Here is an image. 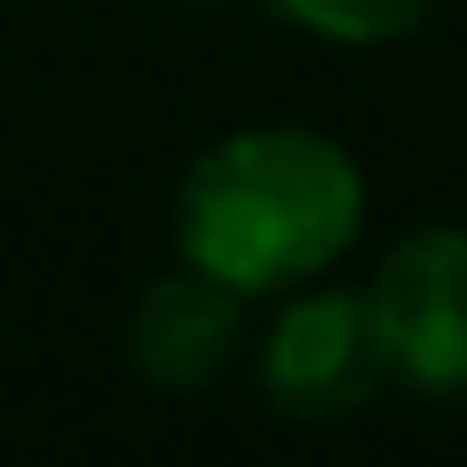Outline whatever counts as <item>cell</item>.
I'll list each match as a JSON object with an SVG mask.
<instances>
[{
	"label": "cell",
	"instance_id": "cell-1",
	"mask_svg": "<svg viewBox=\"0 0 467 467\" xmlns=\"http://www.w3.org/2000/svg\"><path fill=\"white\" fill-rule=\"evenodd\" d=\"M368 184L360 161L322 130L261 123L230 130L184 169L177 184V253L215 284L245 291H299L360 238Z\"/></svg>",
	"mask_w": 467,
	"mask_h": 467
},
{
	"label": "cell",
	"instance_id": "cell-2",
	"mask_svg": "<svg viewBox=\"0 0 467 467\" xmlns=\"http://www.w3.org/2000/svg\"><path fill=\"white\" fill-rule=\"evenodd\" d=\"M368 315L383 337V368L430 399L467 391V230L430 223L383 253L368 276Z\"/></svg>",
	"mask_w": 467,
	"mask_h": 467
},
{
	"label": "cell",
	"instance_id": "cell-3",
	"mask_svg": "<svg viewBox=\"0 0 467 467\" xmlns=\"http://www.w3.org/2000/svg\"><path fill=\"white\" fill-rule=\"evenodd\" d=\"M383 337L368 291H291V306L261 337V391L291 421H345L383 391Z\"/></svg>",
	"mask_w": 467,
	"mask_h": 467
},
{
	"label": "cell",
	"instance_id": "cell-4",
	"mask_svg": "<svg viewBox=\"0 0 467 467\" xmlns=\"http://www.w3.org/2000/svg\"><path fill=\"white\" fill-rule=\"evenodd\" d=\"M245 345V291L215 284L207 268H169L130 306V368L153 391H200Z\"/></svg>",
	"mask_w": 467,
	"mask_h": 467
},
{
	"label": "cell",
	"instance_id": "cell-5",
	"mask_svg": "<svg viewBox=\"0 0 467 467\" xmlns=\"http://www.w3.org/2000/svg\"><path fill=\"white\" fill-rule=\"evenodd\" d=\"M299 31L337 38V47H391L430 16V0H276Z\"/></svg>",
	"mask_w": 467,
	"mask_h": 467
}]
</instances>
